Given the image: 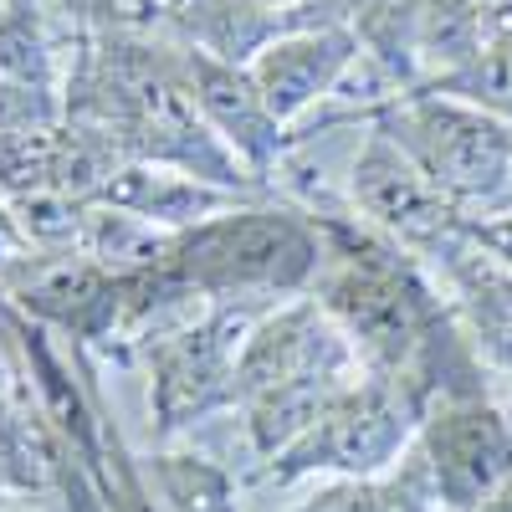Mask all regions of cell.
I'll list each match as a JSON object with an SVG mask.
<instances>
[{"instance_id":"6da1fadb","label":"cell","mask_w":512,"mask_h":512,"mask_svg":"<svg viewBox=\"0 0 512 512\" xmlns=\"http://www.w3.org/2000/svg\"><path fill=\"white\" fill-rule=\"evenodd\" d=\"M277 190L313 210L323 236V267L313 297L344 328L364 369L410 379L425 400L492 384L441 282L420 256L379 236L349 205V195H333L323 180H313V169L287 164Z\"/></svg>"},{"instance_id":"7a4b0ae2","label":"cell","mask_w":512,"mask_h":512,"mask_svg":"<svg viewBox=\"0 0 512 512\" xmlns=\"http://www.w3.org/2000/svg\"><path fill=\"white\" fill-rule=\"evenodd\" d=\"M149 262L169 277L185 303H287L318 282L323 236L308 205L292 195L246 200L226 216L164 231Z\"/></svg>"},{"instance_id":"3957f363","label":"cell","mask_w":512,"mask_h":512,"mask_svg":"<svg viewBox=\"0 0 512 512\" xmlns=\"http://www.w3.org/2000/svg\"><path fill=\"white\" fill-rule=\"evenodd\" d=\"M359 374L354 344L313 292L267 308L236 364V415L256 461L282 456Z\"/></svg>"},{"instance_id":"277c9868","label":"cell","mask_w":512,"mask_h":512,"mask_svg":"<svg viewBox=\"0 0 512 512\" xmlns=\"http://www.w3.org/2000/svg\"><path fill=\"white\" fill-rule=\"evenodd\" d=\"M338 123H369L379 134H390L425 180H431L456 210L466 216H482V210H497L512 180V123L431 93V88H400V93H384L369 103H349V108H328L313 113L297 139H313L328 134Z\"/></svg>"},{"instance_id":"5b68a950","label":"cell","mask_w":512,"mask_h":512,"mask_svg":"<svg viewBox=\"0 0 512 512\" xmlns=\"http://www.w3.org/2000/svg\"><path fill=\"white\" fill-rule=\"evenodd\" d=\"M425 410L431 400L410 379L364 369L282 456L262 461V482L292 487L308 477H384L415 451Z\"/></svg>"},{"instance_id":"8992f818","label":"cell","mask_w":512,"mask_h":512,"mask_svg":"<svg viewBox=\"0 0 512 512\" xmlns=\"http://www.w3.org/2000/svg\"><path fill=\"white\" fill-rule=\"evenodd\" d=\"M267 308L277 303H210L139 349V364L149 374V425L159 446L180 441L210 415L236 410V364Z\"/></svg>"},{"instance_id":"52a82bcc","label":"cell","mask_w":512,"mask_h":512,"mask_svg":"<svg viewBox=\"0 0 512 512\" xmlns=\"http://www.w3.org/2000/svg\"><path fill=\"white\" fill-rule=\"evenodd\" d=\"M415 446L431 466L441 512H472L512 477V410L497 405L492 384L441 395L425 410Z\"/></svg>"},{"instance_id":"ba28073f","label":"cell","mask_w":512,"mask_h":512,"mask_svg":"<svg viewBox=\"0 0 512 512\" xmlns=\"http://www.w3.org/2000/svg\"><path fill=\"white\" fill-rule=\"evenodd\" d=\"M344 195L379 236H390L395 246L420 256V262H436V251L446 241H456V231L466 221V210H456L415 169V159L390 134H379V128L364 134V144L349 164V190Z\"/></svg>"},{"instance_id":"9c48e42d","label":"cell","mask_w":512,"mask_h":512,"mask_svg":"<svg viewBox=\"0 0 512 512\" xmlns=\"http://www.w3.org/2000/svg\"><path fill=\"white\" fill-rule=\"evenodd\" d=\"M180 57H185V77H190V98H195L200 118L210 123V134H216L256 180L277 190L282 169L292 164L297 144H303L297 128H287L267 108L251 67L221 62V57H210L200 47H185V41H180Z\"/></svg>"},{"instance_id":"30bf717a","label":"cell","mask_w":512,"mask_h":512,"mask_svg":"<svg viewBox=\"0 0 512 512\" xmlns=\"http://www.w3.org/2000/svg\"><path fill=\"white\" fill-rule=\"evenodd\" d=\"M359 62H364V52L349 26H308V31L272 41L267 52H256L251 77L262 88L267 108L287 128H303L318 103L338 98V88L349 82V72Z\"/></svg>"},{"instance_id":"8fae6325","label":"cell","mask_w":512,"mask_h":512,"mask_svg":"<svg viewBox=\"0 0 512 512\" xmlns=\"http://www.w3.org/2000/svg\"><path fill=\"white\" fill-rule=\"evenodd\" d=\"M425 267H436L446 303L461 333L472 338L487 374L512 384V267L487 256L477 241H466V231H456V241H446L436 251V262Z\"/></svg>"},{"instance_id":"7c38bea8","label":"cell","mask_w":512,"mask_h":512,"mask_svg":"<svg viewBox=\"0 0 512 512\" xmlns=\"http://www.w3.org/2000/svg\"><path fill=\"white\" fill-rule=\"evenodd\" d=\"M246 200H262V195H241V190H226V185H210V180H195V175H180V169H164V164H139V159H123L113 185L103 190L98 205H113V210H128L159 231H185L195 221H210V216H226V210L246 205Z\"/></svg>"},{"instance_id":"4fadbf2b","label":"cell","mask_w":512,"mask_h":512,"mask_svg":"<svg viewBox=\"0 0 512 512\" xmlns=\"http://www.w3.org/2000/svg\"><path fill=\"white\" fill-rule=\"evenodd\" d=\"M41 492H57V441L31 384L11 369V384H0V497Z\"/></svg>"},{"instance_id":"5bb4252c","label":"cell","mask_w":512,"mask_h":512,"mask_svg":"<svg viewBox=\"0 0 512 512\" xmlns=\"http://www.w3.org/2000/svg\"><path fill=\"white\" fill-rule=\"evenodd\" d=\"M425 16V0H344V26L354 31L364 62L384 93L415 88V31Z\"/></svg>"},{"instance_id":"9a60e30c","label":"cell","mask_w":512,"mask_h":512,"mask_svg":"<svg viewBox=\"0 0 512 512\" xmlns=\"http://www.w3.org/2000/svg\"><path fill=\"white\" fill-rule=\"evenodd\" d=\"M287 512H441L431 466H425L420 446L384 477H328L308 502Z\"/></svg>"},{"instance_id":"2e32d148","label":"cell","mask_w":512,"mask_h":512,"mask_svg":"<svg viewBox=\"0 0 512 512\" xmlns=\"http://www.w3.org/2000/svg\"><path fill=\"white\" fill-rule=\"evenodd\" d=\"M149 487L164 512H241L236 477L221 461H210L205 451H175L159 446L144 456Z\"/></svg>"},{"instance_id":"e0dca14e","label":"cell","mask_w":512,"mask_h":512,"mask_svg":"<svg viewBox=\"0 0 512 512\" xmlns=\"http://www.w3.org/2000/svg\"><path fill=\"white\" fill-rule=\"evenodd\" d=\"M492 31L497 26L482 16L477 0H425V16H420V31H415V72H420V82L446 77L461 62H472Z\"/></svg>"},{"instance_id":"ac0fdd59","label":"cell","mask_w":512,"mask_h":512,"mask_svg":"<svg viewBox=\"0 0 512 512\" xmlns=\"http://www.w3.org/2000/svg\"><path fill=\"white\" fill-rule=\"evenodd\" d=\"M420 88L446 93V98H461V103H472V108H482V113L512 123V31H492L472 62H461V67L446 72V77L420 82Z\"/></svg>"},{"instance_id":"d6986e66","label":"cell","mask_w":512,"mask_h":512,"mask_svg":"<svg viewBox=\"0 0 512 512\" xmlns=\"http://www.w3.org/2000/svg\"><path fill=\"white\" fill-rule=\"evenodd\" d=\"M466 241H477L487 256H497L502 267H512V210H482V216L461 221Z\"/></svg>"},{"instance_id":"ffe728a7","label":"cell","mask_w":512,"mask_h":512,"mask_svg":"<svg viewBox=\"0 0 512 512\" xmlns=\"http://www.w3.org/2000/svg\"><path fill=\"white\" fill-rule=\"evenodd\" d=\"M31 251H36V241L26 236V226H21V216H16V205L6 200V190H0V282H6Z\"/></svg>"},{"instance_id":"44dd1931","label":"cell","mask_w":512,"mask_h":512,"mask_svg":"<svg viewBox=\"0 0 512 512\" xmlns=\"http://www.w3.org/2000/svg\"><path fill=\"white\" fill-rule=\"evenodd\" d=\"M482 16L497 26V31H512V0H477Z\"/></svg>"},{"instance_id":"7402d4cb","label":"cell","mask_w":512,"mask_h":512,"mask_svg":"<svg viewBox=\"0 0 512 512\" xmlns=\"http://www.w3.org/2000/svg\"><path fill=\"white\" fill-rule=\"evenodd\" d=\"M472 512H512V477H507L497 492H487V497H482Z\"/></svg>"},{"instance_id":"603a6c76","label":"cell","mask_w":512,"mask_h":512,"mask_svg":"<svg viewBox=\"0 0 512 512\" xmlns=\"http://www.w3.org/2000/svg\"><path fill=\"white\" fill-rule=\"evenodd\" d=\"M497 210H512V180H507V195H502V205Z\"/></svg>"},{"instance_id":"cb8c5ba5","label":"cell","mask_w":512,"mask_h":512,"mask_svg":"<svg viewBox=\"0 0 512 512\" xmlns=\"http://www.w3.org/2000/svg\"><path fill=\"white\" fill-rule=\"evenodd\" d=\"M6 502H11V497H0V507H6Z\"/></svg>"},{"instance_id":"d4e9b609","label":"cell","mask_w":512,"mask_h":512,"mask_svg":"<svg viewBox=\"0 0 512 512\" xmlns=\"http://www.w3.org/2000/svg\"><path fill=\"white\" fill-rule=\"evenodd\" d=\"M0 512H11V502H6V507H0Z\"/></svg>"},{"instance_id":"484cf974","label":"cell","mask_w":512,"mask_h":512,"mask_svg":"<svg viewBox=\"0 0 512 512\" xmlns=\"http://www.w3.org/2000/svg\"><path fill=\"white\" fill-rule=\"evenodd\" d=\"M0 6H6V0H0Z\"/></svg>"}]
</instances>
